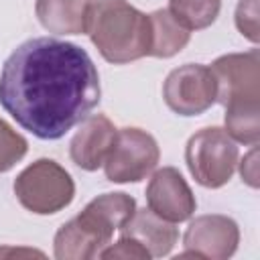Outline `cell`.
Listing matches in <instances>:
<instances>
[{
    "label": "cell",
    "instance_id": "1",
    "mask_svg": "<svg viewBox=\"0 0 260 260\" xmlns=\"http://www.w3.org/2000/svg\"><path fill=\"white\" fill-rule=\"evenodd\" d=\"M100 75L75 43L35 37L18 45L0 73V106L41 140L63 138L100 104Z\"/></svg>",
    "mask_w": 260,
    "mask_h": 260
},
{
    "label": "cell",
    "instance_id": "2",
    "mask_svg": "<svg viewBox=\"0 0 260 260\" xmlns=\"http://www.w3.org/2000/svg\"><path fill=\"white\" fill-rule=\"evenodd\" d=\"M219 102L225 108V132L242 144L260 140V53H228L211 63Z\"/></svg>",
    "mask_w": 260,
    "mask_h": 260
},
{
    "label": "cell",
    "instance_id": "3",
    "mask_svg": "<svg viewBox=\"0 0 260 260\" xmlns=\"http://www.w3.org/2000/svg\"><path fill=\"white\" fill-rule=\"evenodd\" d=\"M85 32L114 65L138 61L150 51V18L126 0H89Z\"/></svg>",
    "mask_w": 260,
    "mask_h": 260
},
{
    "label": "cell",
    "instance_id": "4",
    "mask_svg": "<svg viewBox=\"0 0 260 260\" xmlns=\"http://www.w3.org/2000/svg\"><path fill=\"white\" fill-rule=\"evenodd\" d=\"M14 195L24 209L37 215H51L73 201L75 183L59 162L39 158L14 179Z\"/></svg>",
    "mask_w": 260,
    "mask_h": 260
},
{
    "label": "cell",
    "instance_id": "5",
    "mask_svg": "<svg viewBox=\"0 0 260 260\" xmlns=\"http://www.w3.org/2000/svg\"><path fill=\"white\" fill-rule=\"evenodd\" d=\"M236 140L217 126L201 128L195 132L185 146V162L191 177L207 189L223 187L238 165Z\"/></svg>",
    "mask_w": 260,
    "mask_h": 260
},
{
    "label": "cell",
    "instance_id": "6",
    "mask_svg": "<svg viewBox=\"0 0 260 260\" xmlns=\"http://www.w3.org/2000/svg\"><path fill=\"white\" fill-rule=\"evenodd\" d=\"M160 150L152 134L140 128H122L104 160L106 179L112 183H138L158 165Z\"/></svg>",
    "mask_w": 260,
    "mask_h": 260
},
{
    "label": "cell",
    "instance_id": "7",
    "mask_svg": "<svg viewBox=\"0 0 260 260\" xmlns=\"http://www.w3.org/2000/svg\"><path fill=\"white\" fill-rule=\"evenodd\" d=\"M215 77L201 63H185L173 69L162 83L165 104L179 116L203 114L215 104Z\"/></svg>",
    "mask_w": 260,
    "mask_h": 260
},
{
    "label": "cell",
    "instance_id": "8",
    "mask_svg": "<svg viewBox=\"0 0 260 260\" xmlns=\"http://www.w3.org/2000/svg\"><path fill=\"white\" fill-rule=\"evenodd\" d=\"M114 228L98 215L91 207H83L81 213L65 221L55 234V258L57 260H89L112 242Z\"/></svg>",
    "mask_w": 260,
    "mask_h": 260
},
{
    "label": "cell",
    "instance_id": "9",
    "mask_svg": "<svg viewBox=\"0 0 260 260\" xmlns=\"http://www.w3.org/2000/svg\"><path fill=\"white\" fill-rule=\"evenodd\" d=\"M238 244H240V230L232 217L219 213L199 215L189 223L183 236L185 252L181 256L225 260L234 256Z\"/></svg>",
    "mask_w": 260,
    "mask_h": 260
},
{
    "label": "cell",
    "instance_id": "10",
    "mask_svg": "<svg viewBox=\"0 0 260 260\" xmlns=\"http://www.w3.org/2000/svg\"><path fill=\"white\" fill-rule=\"evenodd\" d=\"M146 203L156 215L173 223L187 221L197 207L191 187L175 167L154 171L146 187Z\"/></svg>",
    "mask_w": 260,
    "mask_h": 260
},
{
    "label": "cell",
    "instance_id": "11",
    "mask_svg": "<svg viewBox=\"0 0 260 260\" xmlns=\"http://www.w3.org/2000/svg\"><path fill=\"white\" fill-rule=\"evenodd\" d=\"M116 126L104 114L87 116L79 122V130L71 138L69 154L71 160L83 171H98L116 138Z\"/></svg>",
    "mask_w": 260,
    "mask_h": 260
},
{
    "label": "cell",
    "instance_id": "12",
    "mask_svg": "<svg viewBox=\"0 0 260 260\" xmlns=\"http://www.w3.org/2000/svg\"><path fill=\"white\" fill-rule=\"evenodd\" d=\"M120 232L122 236L136 240L150 258L167 256L179 240V230L175 228V223L156 215L150 207L136 209L132 217L120 228Z\"/></svg>",
    "mask_w": 260,
    "mask_h": 260
},
{
    "label": "cell",
    "instance_id": "13",
    "mask_svg": "<svg viewBox=\"0 0 260 260\" xmlns=\"http://www.w3.org/2000/svg\"><path fill=\"white\" fill-rule=\"evenodd\" d=\"M87 0H37L35 12L43 28L55 35L85 32Z\"/></svg>",
    "mask_w": 260,
    "mask_h": 260
},
{
    "label": "cell",
    "instance_id": "14",
    "mask_svg": "<svg viewBox=\"0 0 260 260\" xmlns=\"http://www.w3.org/2000/svg\"><path fill=\"white\" fill-rule=\"evenodd\" d=\"M148 18H150V51H148L150 57L169 59L185 49V45L191 39V30L185 28L171 14L169 8H158L152 14H148Z\"/></svg>",
    "mask_w": 260,
    "mask_h": 260
},
{
    "label": "cell",
    "instance_id": "15",
    "mask_svg": "<svg viewBox=\"0 0 260 260\" xmlns=\"http://www.w3.org/2000/svg\"><path fill=\"white\" fill-rule=\"evenodd\" d=\"M221 0H169L171 14L189 30H201L219 16Z\"/></svg>",
    "mask_w": 260,
    "mask_h": 260
},
{
    "label": "cell",
    "instance_id": "16",
    "mask_svg": "<svg viewBox=\"0 0 260 260\" xmlns=\"http://www.w3.org/2000/svg\"><path fill=\"white\" fill-rule=\"evenodd\" d=\"M87 207L102 215L114 230H120L136 211V201L126 193H104L91 199Z\"/></svg>",
    "mask_w": 260,
    "mask_h": 260
},
{
    "label": "cell",
    "instance_id": "17",
    "mask_svg": "<svg viewBox=\"0 0 260 260\" xmlns=\"http://www.w3.org/2000/svg\"><path fill=\"white\" fill-rule=\"evenodd\" d=\"M28 150L22 134H18L8 122L0 118V173L10 171Z\"/></svg>",
    "mask_w": 260,
    "mask_h": 260
},
{
    "label": "cell",
    "instance_id": "18",
    "mask_svg": "<svg viewBox=\"0 0 260 260\" xmlns=\"http://www.w3.org/2000/svg\"><path fill=\"white\" fill-rule=\"evenodd\" d=\"M236 26L252 43L260 41V22H258V0H240L236 6Z\"/></svg>",
    "mask_w": 260,
    "mask_h": 260
},
{
    "label": "cell",
    "instance_id": "19",
    "mask_svg": "<svg viewBox=\"0 0 260 260\" xmlns=\"http://www.w3.org/2000/svg\"><path fill=\"white\" fill-rule=\"evenodd\" d=\"M100 258H134V260H148V252L132 238L128 236H120V240L116 244H108L102 252Z\"/></svg>",
    "mask_w": 260,
    "mask_h": 260
},
{
    "label": "cell",
    "instance_id": "20",
    "mask_svg": "<svg viewBox=\"0 0 260 260\" xmlns=\"http://www.w3.org/2000/svg\"><path fill=\"white\" fill-rule=\"evenodd\" d=\"M258 152H256V148H252L246 156H244V160L240 162V175H242V181H246L250 187H258Z\"/></svg>",
    "mask_w": 260,
    "mask_h": 260
}]
</instances>
